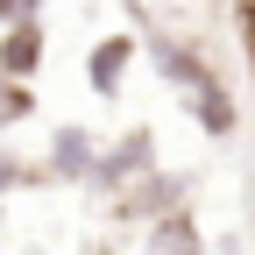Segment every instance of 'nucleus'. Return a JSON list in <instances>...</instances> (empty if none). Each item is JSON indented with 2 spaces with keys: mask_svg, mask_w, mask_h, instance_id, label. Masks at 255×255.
Here are the masks:
<instances>
[{
  "mask_svg": "<svg viewBox=\"0 0 255 255\" xmlns=\"http://www.w3.org/2000/svg\"><path fill=\"white\" fill-rule=\"evenodd\" d=\"M156 255H191V227L177 220V227H163V241H156Z\"/></svg>",
  "mask_w": 255,
  "mask_h": 255,
  "instance_id": "nucleus-1",
  "label": "nucleus"
}]
</instances>
